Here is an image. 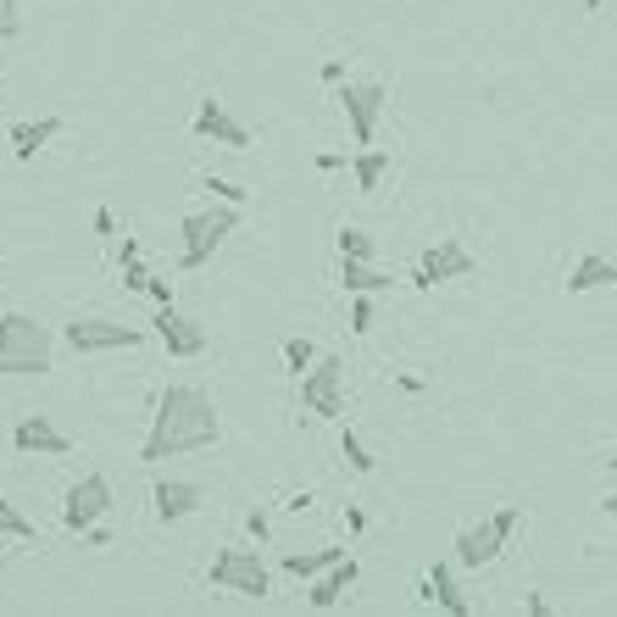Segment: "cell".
Segmentation results:
<instances>
[{
    "mask_svg": "<svg viewBox=\"0 0 617 617\" xmlns=\"http://www.w3.org/2000/svg\"><path fill=\"white\" fill-rule=\"evenodd\" d=\"M218 434H223V417H218L212 390H201V384H168L162 401H156V423H151L140 456H145V462L190 456V451L218 445Z\"/></svg>",
    "mask_w": 617,
    "mask_h": 617,
    "instance_id": "6da1fadb",
    "label": "cell"
},
{
    "mask_svg": "<svg viewBox=\"0 0 617 617\" xmlns=\"http://www.w3.org/2000/svg\"><path fill=\"white\" fill-rule=\"evenodd\" d=\"M57 334L29 317V312H0V378H23V373H51Z\"/></svg>",
    "mask_w": 617,
    "mask_h": 617,
    "instance_id": "7a4b0ae2",
    "label": "cell"
},
{
    "mask_svg": "<svg viewBox=\"0 0 617 617\" xmlns=\"http://www.w3.org/2000/svg\"><path fill=\"white\" fill-rule=\"evenodd\" d=\"M240 229V206H206V212H190L184 223H179V234H184V251H179V262L184 267H206L212 262V251L229 240Z\"/></svg>",
    "mask_w": 617,
    "mask_h": 617,
    "instance_id": "3957f363",
    "label": "cell"
},
{
    "mask_svg": "<svg viewBox=\"0 0 617 617\" xmlns=\"http://www.w3.org/2000/svg\"><path fill=\"white\" fill-rule=\"evenodd\" d=\"M384 101H390V84H384V79H340V112H345L356 145H373L378 118H384Z\"/></svg>",
    "mask_w": 617,
    "mask_h": 617,
    "instance_id": "277c9868",
    "label": "cell"
},
{
    "mask_svg": "<svg viewBox=\"0 0 617 617\" xmlns=\"http://www.w3.org/2000/svg\"><path fill=\"white\" fill-rule=\"evenodd\" d=\"M62 340H68L79 356H101V351H134V345H145V328L118 323V317H73V323L62 328Z\"/></svg>",
    "mask_w": 617,
    "mask_h": 617,
    "instance_id": "5b68a950",
    "label": "cell"
},
{
    "mask_svg": "<svg viewBox=\"0 0 617 617\" xmlns=\"http://www.w3.org/2000/svg\"><path fill=\"white\" fill-rule=\"evenodd\" d=\"M301 406L340 423L345 417V362L340 356H317L306 373H301Z\"/></svg>",
    "mask_w": 617,
    "mask_h": 617,
    "instance_id": "8992f818",
    "label": "cell"
},
{
    "mask_svg": "<svg viewBox=\"0 0 617 617\" xmlns=\"http://www.w3.org/2000/svg\"><path fill=\"white\" fill-rule=\"evenodd\" d=\"M212 584H218V589H234V595L262 600V595L273 589V573H267V562H262L256 550L229 545V550H218V556H212Z\"/></svg>",
    "mask_w": 617,
    "mask_h": 617,
    "instance_id": "52a82bcc",
    "label": "cell"
},
{
    "mask_svg": "<svg viewBox=\"0 0 617 617\" xmlns=\"http://www.w3.org/2000/svg\"><path fill=\"white\" fill-rule=\"evenodd\" d=\"M107 512H112V484H107V473H84L79 484H68V495H62V523H68L73 534H90Z\"/></svg>",
    "mask_w": 617,
    "mask_h": 617,
    "instance_id": "ba28073f",
    "label": "cell"
},
{
    "mask_svg": "<svg viewBox=\"0 0 617 617\" xmlns=\"http://www.w3.org/2000/svg\"><path fill=\"white\" fill-rule=\"evenodd\" d=\"M478 273V256L462 245V240H439L434 251H423V262H417V273H412V284L417 290H434V284H451V279H473Z\"/></svg>",
    "mask_w": 617,
    "mask_h": 617,
    "instance_id": "9c48e42d",
    "label": "cell"
},
{
    "mask_svg": "<svg viewBox=\"0 0 617 617\" xmlns=\"http://www.w3.org/2000/svg\"><path fill=\"white\" fill-rule=\"evenodd\" d=\"M195 140H212V145H229V151H245L251 145V129L240 123V118H229V107L223 101H201V112H195Z\"/></svg>",
    "mask_w": 617,
    "mask_h": 617,
    "instance_id": "30bf717a",
    "label": "cell"
},
{
    "mask_svg": "<svg viewBox=\"0 0 617 617\" xmlns=\"http://www.w3.org/2000/svg\"><path fill=\"white\" fill-rule=\"evenodd\" d=\"M12 445H18V456H68V451H73V439H68L45 412L23 417V423L12 428Z\"/></svg>",
    "mask_w": 617,
    "mask_h": 617,
    "instance_id": "8fae6325",
    "label": "cell"
},
{
    "mask_svg": "<svg viewBox=\"0 0 617 617\" xmlns=\"http://www.w3.org/2000/svg\"><path fill=\"white\" fill-rule=\"evenodd\" d=\"M156 340L168 345V356H184V362L206 351V328H201L195 317L173 312V306H162V317H156Z\"/></svg>",
    "mask_w": 617,
    "mask_h": 617,
    "instance_id": "7c38bea8",
    "label": "cell"
},
{
    "mask_svg": "<svg viewBox=\"0 0 617 617\" xmlns=\"http://www.w3.org/2000/svg\"><path fill=\"white\" fill-rule=\"evenodd\" d=\"M500 545H506V534L495 528V517L467 523V528L456 534V562H462V567H489V562L500 556Z\"/></svg>",
    "mask_w": 617,
    "mask_h": 617,
    "instance_id": "4fadbf2b",
    "label": "cell"
},
{
    "mask_svg": "<svg viewBox=\"0 0 617 617\" xmlns=\"http://www.w3.org/2000/svg\"><path fill=\"white\" fill-rule=\"evenodd\" d=\"M151 500H156V517L162 523H184L190 512H201V484H190V478H162L156 489H151Z\"/></svg>",
    "mask_w": 617,
    "mask_h": 617,
    "instance_id": "5bb4252c",
    "label": "cell"
},
{
    "mask_svg": "<svg viewBox=\"0 0 617 617\" xmlns=\"http://www.w3.org/2000/svg\"><path fill=\"white\" fill-rule=\"evenodd\" d=\"M356 573H362V567H356L351 556H340V562H334L328 573H317V578H312V589H306L312 611H334V606L345 600V589L356 584Z\"/></svg>",
    "mask_w": 617,
    "mask_h": 617,
    "instance_id": "9a60e30c",
    "label": "cell"
},
{
    "mask_svg": "<svg viewBox=\"0 0 617 617\" xmlns=\"http://www.w3.org/2000/svg\"><path fill=\"white\" fill-rule=\"evenodd\" d=\"M417 589H423V600H434V606H445L451 617H467V611H473V600H467V595L456 589V573H451L445 562H434V573H428V578H423Z\"/></svg>",
    "mask_w": 617,
    "mask_h": 617,
    "instance_id": "2e32d148",
    "label": "cell"
},
{
    "mask_svg": "<svg viewBox=\"0 0 617 617\" xmlns=\"http://www.w3.org/2000/svg\"><path fill=\"white\" fill-rule=\"evenodd\" d=\"M62 134V118H34V123H12V156L18 162H34L51 140Z\"/></svg>",
    "mask_w": 617,
    "mask_h": 617,
    "instance_id": "e0dca14e",
    "label": "cell"
},
{
    "mask_svg": "<svg viewBox=\"0 0 617 617\" xmlns=\"http://www.w3.org/2000/svg\"><path fill=\"white\" fill-rule=\"evenodd\" d=\"M340 284L351 290V295H378V290H390L395 279L378 267V262H362V256H340Z\"/></svg>",
    "mask_w": 617,
    "mask_h": 617,
    "instance_id": "ac0fdd59",
    "label": "cell"
},
{
    "mask_svg": "<svg viewBox=\"0 0 617 617\" xmlns=\"http://www.w3.org/2000/svg\"><path fill=\"white\" fill-rule=\"evenodd\" d=\"M606 284H617V262H611V256H578L573 273H567V295L606 290Z\"/></svg>",
    "mask_w": 617,
    "mask_h": 617,
    "instance_id": "d6986e66",
    "label": "cell"
},
{
    "mask_svg": "<svg viewBox=\"0 0 617 617\" xmlns=\"http://www.w3.org/2000/svg\"><path fill=\"white\" fill-rule=\"evenodd\" d=\"M340 556H345V545H317V550H290V556H284V573H290V578H306V584H312V578H317V573H328V567H334Z\"/></svg>",
    "mask_w": 617,
    "mask_h": 617,
    "instance_id": "ffe728a7",
    "label": "cell"
},
{
    "mask_svg": "<svg viewBox=\"0 0 617 617\" xmlns=\"http://www.w3.org/2000/svg\"><path fill=\"white\" fill-rule=\"evenodd\" d=\"M351 168H356V190H378L384 173H390V156H384V151H362Z\"/></svg>",
    "mask_w": 617,
    "mask_h": 617,
    "instance_id": "44dd1931",
    "label": "cell"
},
{
    "mask_svg": "<svg viewBox=\"0 0 617 617\" xmlns=\"http://www.w3.org/2000/svg\"><path fill=\"white\" fill-rule=\"evenodd\" d=\"M340 456H345L356 473H373V451L362 445V434H356V428H340Z\"/></svg>",
    "mask_w": 617,
    "mask_h": 617,
    "instance_id": "7402d4cb",
    "label": "cell"
},
{
    "mask_svg": "<svg viewBox=\"0 0 617 617\" xmlns=\"http://www.w3.org/2000/svg\"><path fill=\"white\" fill-rule=\"evenodd\" d=\"M0 534H12V539H40V534H34V523H29L12 500H0Z\"/></svg>",
    "mask_w": 617,
    "mask_h": 617,
    "instance_id": "603a6c76",
    "label": "cell"
},
{
    "mask_svg": "<svg viewBox=\"0 0 617 617\" xmlns=\"http://www.w3.org/2000/svg\"><path fill=\"white\" fill-rule=\"evenodd\" d=\"M340 256H362V262H373L378 245H373V234H362V229H340Z\"/></svg>",
    "mask_w": 617,
    "mask_h": 617,
    "instance_id": "cb8c5ba5",
    "label": "cell"
},
{
    "mask_svg": "<svg viewBox=\"0 0 617 617\" xmlns=\"http://www.w3.org/2000/svg\"><path fill=\"white\" fill-rule=\"evenodd\" d=\"M284 362H290V373L301 378V373L317 362V345H312V340H284Z\"/></svg>",
    "mask_w": 617,
    "mask_h": 617,
    "instance_id": "d4e9b609",
    "label": "cell"
},
{
    "mask_svg": "<svg viewBox=\"0 0 617 617\" xmlns=\"http://www.w3.org/2000/svg\"><path fill=\"white\" fill-rule=\"evenodd\" d=\"M23 34V0H0V40Z\"/></svg>",
    "mask_w": 617,
    "mask_h": 617,
    "instance_id": "484cf974",
    "label": "cell"
},
{
    "mask_svg": "<svg viewBox=\"0 0 617 617\" xmlns=\"http://www.w3.org/2000/svg\"><path fill=\"white\" fill-rule=\"evenodd\" d=\"M206 190H212L218 201H229V206H245V201H251V190H240V184H229V179H206Z\"/></svg>",
    "mask_w": 617,
    "mask_h": 617,
    "instance_id": "4316f807",
    "label": "cell"
},
{
    "mask_svg": "<svg viewBox=\"0 0 617 617\" xmlns=\"http://www.w3.org/2000/svg\"><path fill=\"white\" fill-rule=\"evenodd\" d=\"M373 328V295H356L351 301V334H367Z\"/></svg>",
    "mask_w": 617,
    "mask_h": 617,
    "instance_id": "83f0119b",
    "label": "cell"
},
{
    "mask_svg": "<svg viewBox=\"0 0 617 617\" xmlns=\"http://www.w3.org/2000/svg\"><path fill=\"white\" fill-rule=\"evenodd\" d=\"M151 284V267L134 256V262H123V290H145Z\"/></svg>",
    "mask_w": 617,
    "mask_h": 617,
    "instance_id": "f1b7e54d",
    "label": "cell"
},
{
    "mask_svg": "<svg viewBox=\"0 0 617 617\" xmlns=\"http://www.w3.org/2000/svg\"><path fill=\"white\" fill-rule=\"evenodd\" d=\"M145 295H151L156 306H173V279H156V273H151V284H145Z\"/></svg>",
    "mask_w": 617,
    "mask_h": 617,
    "instance_id": "f546056e",
    "label": "cell"
},
{
    "mask_svg": "<svg viewBox=\"0 0 617 617\" xmlns=\"http://www.w3.org/2000/svg\"><path fill=\"white\" fill-rule=\"evenodd\" d=\"M245 528H251V539H267V534H273V517H267V512L256 506V512L245 517Z\"/></svg>",
    "mask_w": 617,
    "mask_h": 617,
    "instance_id": "4dcf8cb0",
    "label": "cell"
},
{
    "mask_svg": "<svg viewBox=\"0 0 617 617\" xmlns=\"http://www.w3.org/2000/svg\"><path fill=\"white\" fill-rule=\"evenodd\" d=\"M489 517H495V528H500V534L512 539V534H517V517H523V512H517V506H500V512H489Z\"/></svg>",
    "mask_w": 617,
    "mask_h": 617,
    "instance_id": "1f68e13d",
    "label": "cell"
},
{
    "mask_svg": "<svg viewBox=\"0 0 617 617\" xmlns=\"http://www.w3.org/2000/svg\"><path fill=\"white\" fill-rule=\"evenodd\" d=\"M340 79H345V62H340V57H334V62H323V84H340Z\"/></svg>",
    "mask_w": 617,
    "mask_h": 617,
    "instance_id": "d6a6232c",
    "label": "cell"
},
{
    "mask_svg": "<svg viewBox=\"0 0 617 617\" xmlns=\"http://www.w3.org/2000/svg\"><path fill=\"white\" fill-rule=\"evenodd\" d=\"M95 234H118V218H112V212H107V206H101V212H95Z\"/></svg>",
    "mask_w": 617,
    "mask_h": 617,
    "instance_id": "836d02e7",
    "label": "cell"
},
{
    "mask_svg": "<svg viewBox=\"0 0 617 617\" xmlns=\"http://www.w3.org/2000/svg\"><path fill=\"white\" fill-rule=\"evenodd\" d=\"M584 7H589V12H600V7H606V0H584Z\"/></svg>",
    "mask_w": 617,
    "mask_h": 617,
    "instance_id": "e575fe53",
    "label": "cell"
},
{
    "mask_svg": "<svg viewBox=\"0 0 617 617\" xmlns=\"http://www.w3.org/2000/svg\"><path fill=\"white\" fill-rule=\"evenodd\" d=\"M611 467H617V456H611Z\"/></svg>",
    "mask_w": 617,
    "mask_h": 617,
    "instance_id": "d590c367",
    "label": "cell"
}]
</instances>
